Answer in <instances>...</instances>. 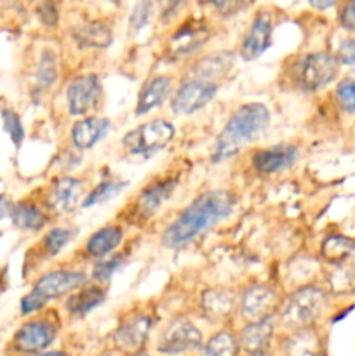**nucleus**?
Masks as SVG:
<instances>
[{
    "label": "nucleus",
    "mask_w": 355,
    "mask_h": 356,
    "mask_svg": "<svg viewBox=\"0 0 355 356\" xmlns=\"http://www.w3.org/2000/svg\"><path fill=\"white\" fill-rule=\"evenodd\" d=\"M239 197L228 188L202 191L194 198L160 235V243L169 250H181L211 232L235 212Z\"/></svg>",
    "instance_id": "f257e3e1"
},
{
    "label": "nucleus",
    "mask_w": 355,
    "mask_h": 356,
    "mask_svg": "<svg viewBox=\"0 0 355 356\" xmlns=\"http://www.w3.org/2000/svg\"><path fill=\"white\" fill-rule=\"evenodd\" d=\"M271 113L267 104L251 101L233 111L214 139L211 162L223 163L239 155L246 146L253 145L268 131Z\"/></svg>",
    "instance_id": "f03ea898"
},
{
    "label": "nucleus",
    "mask_w": 355,
    "mask_h": 356,
    "mask_svg": "<svg viewBox=\"0 0 355 356\" xmlns=\"http://www.w3.org/2000/svg\"><path fill=\"white\" fill-rule=\"evenodd\" d=\"M329 296L322 287L313 284L299 285L282 299L277 313V323L287 332L317 327V322L324 316Z\"/></svg>",
    "instance_id": "7ed1b4c3"
},
{
    "label": "nucleus",
    "mask_w": 355,
    "mask_h": 356,
    "mask_svg": "<svg viewBox=\"0 0 355 356\" xmlns=\"http://www.w3.org/2000/svg\"><path fill=\"white\" fill-rule=\"evenodd\" d=\"M340 68V63L333 52H306L292 63L291 80L303 92H319L338 79Z\"/></svg>",
    "instance_id": "20e7f679"
},
{
    "label": "nucleus",
    "mask_w": 355,
    "mask_h": 356,
    "mask_svg": "<svg viewBox=\"0 0 355 356\" xmlns=\"http://www.w3.org/2000/svg\"><path fill=\"white\" fill-rule=\"evenodd\" d=\"M176 136V127L167 118H152L143 122L122 136V148L127 155L138 159H150L166 149Z\"/></svg>",
    "instance_id": "39448f33"
},
{
    "label": "nucleus",
    "mask_w": 355,
    "mask_h": 356,
    "mask_svg": "<svg viewBox=\"0 0 355 356\" xmlns=\"http://www.w3.org/2000/svg\"><path fill=\"white\" fill-rule=\"evenodd\" d=\"M204 336L194 320L176 316L171 320L157 337L155 351L164 356H181L200 351Z\"/></svg>",
    "instance_id": "423d86ee"
},
{
    "label": "nucleus",
    "mask_w": 355,
    "mask_h": 356,
    "mask_svg": "<svg viewBox=\"0 0 355 356\" xmlns=\"http://www.w3.org/2000/svg\"><path fill=\"white\" fill-rule=\"evenodd\" d=\"M153 323L155 320L150 312H132L125 315L110 337L115 353L120 356H138L148 343Z\"/></svg>",
    "instance_id": "0eeeda50"
},
{
    "label": "nucleus",
    "mask_w": 355,
    "mask_h": 356,
    "mask_svg": "<svg viewBox=\"0 0 355 356\" xmlns=\"http://www.w3.org/2000/svg\"><path fill=\"white\" fill-rule=\"evenodd\" d=\"M278 289L271 284H251L239 292V316L244 323L260 322V320L277 316L282 305Z\"/></svg>",
    "instance_id": "6e6552de"
},
{
    "label": "nucleus",
    "mask_w": 355,
    "mask_h": 356,
    "mask_svg": "<svg viewBox=\"0 0 355 356\" xmlns=\"http://www.w3.org/2000/svg\"><path fill=\"white\" fill-rule=\"evenodd\" d=\"M66 110L73 117H89L103 103V82L97 73L73 76L65 90Z\"/></svg>",
    "instance_id": "1a4fd4ad"
},
{
    "label": "nucleus",
    "mask_w": 355,
    "mask_h": 356,
    "mask_svg": "<svg viewBox=\"0 0 355 356\" xmlns=\"http://www.w3.org/2000/svg\"><path fill=\"white\" fill-rule=\"evenodd\" d=\"M178 186H180L178 176H164L146 184L129 205L127 214L131 221L146 222L148 219L155 218L164 205L171 200Z\"/></svg>",
    "instance_id": "9d476101"
},
{
    "label": "nucleus",
    "mask_w": 355,
    "mask_h": 356,
    "mask_svg": "<svg viewBox=\"0 0 355 356\" xmlns=\"http://www.w3.org/2000/svg\"><path fill=\"white\" fill-rule=\"evenodd\" d=\"M87 195L86 181L80 177L61 174L49 183L44 204L49 214L70 216L82 205Z\"/></svg>",
    "instance_id": "9b49d317"
},
{
    "label": "nucleus",
    "mask_w": 355,
    "mask_h": 356,
    "mask_svg": "<svg viewBox=\"0 0 355 356\" xmlns=\"http://www.w3.org/2000/svg\"><path fill=\"white\" fill-rule=\"evenodd\" d=\"M219 83L204 82L197 79L181 76L180 83L171 96V111L178 117H190L204 110L219 92Z\"/></svg>",
    "instance_id": "f8f14e48"
},
{
    "label": "nucleus",
    "mask_w": 355,
    "mask_h": 356,
    "mask_svg": "<svg viewBox=\"0 0 355 356\" xmlns=\"http://www.w3.org/2000/svg\"><path fill=\"white\" fill-rule=\"evenodd\" d=\"M212 28L204 17H188L174 28L167 38L166 52L173 59H183L194 56L209 42Z\"/></svg>",
    "instance_id": "ddd939ff"
},
{
    "label": "nucleus",
    "mask_w": 355,
    "mask_h": 356,
    "mask_svg": "<svg viewBox=\"0 0 355 356\" xmlns=\"http://www.w3.org/2000/svg\"><path fill=\"white\" fill-rule=\"evenodd\" d=\"M86 284H89V277L84 271L72 270V268H56V270L40 275L31 287V292L49 302L68 298L70 294L79 291Z\"/></svg>",
    "instance_id": "4468645a"
},
{
    "label": "nucleus",
    "mask_w": 355,
    "mask_h": 356,
    "mask_svg": "<svg viewBox=\"0 0 355 356\" xmlns=\"http://www.w3.org/2000/svg\"><path fill=\"white\" fill-rule=\"evenodd\" d=\"M58 322L51 318H33L24 322L13 337V350L23 355H40L58 337Z\"/></svg>",
    "instance_id": "2eb2a0df"
},
{
    "label": "nucleus",
    "mask_w": 355,
    "mask_h": 356,
    "mask_svg": "<svg viewBox=\"0 0 355 356\" xmlns=\"http://www.w3.org/2000/svg\"><path fill=\"white\" fill-rule=\"evenodd\" d=\"M275 17L270 10H260L254 14L249 28L244 33L239 45V56L244 61H256L271 47L274 42Z\"/></svg>",
    "instance_id": "dca6fc26"
},
{
    "label": "nucleus",
    "mask_w": 355,
    "mask_h": 356,
    "mask_svg": "<svg viewBox=\"0 0 355 356\" xmlns=\"http://www.w3.org/2000/svg\"><path fill=\"white\" fill-rule=\"evenodd\" d=\"M235 59L237 54L233 51H225L223 49V51L209 52V54L194 59L188 65V68L184 70L183 76L221 86L223 80L230 75V72L235 66Z\"/></svg>",
    "instance_id": "f3484780"
},
{
    "label": "nucleus",
    "mask_w": 355,
    "mask_h": 356,
    "mask_svg": "<svg viewBox=\"0 0 355 356\" xmlns=\"http://www.w3.org/2000/svg\"><path fill=\"white\" fill-rule=\"evenodd\" d=\"M299 148L291 143H282V145L268 146L253 152L249 163L251 169L260 176H275L284 170H289L298 162Z\"/></svg>",
    "instance_id": "a211bd4d"
},
{
    "label": "nucleus",
    "mask_w": 355,
    "mask_h": 356,
    "mask_svg": "<svg viewBox=\"0 0 355 356\" xmlns=\"http://www.w3.org/2000/svg\"><path fill=\"white\" fill-rule=\"evenodd\" d=\"M202 316L211 323H226L239 313V294L230 287L205 289L198 301Z\"/></svg>",
    "instance_id": "6ab92c4d"
},
{
    "label": "nucleus",
    "mask_w": 355,
    "mask_h": 356,
    "mask_svg": "<svg viewBox=\"0 0 355 356\" xmlns=\"http://www.w3.org/2000/svg\"><path fill=\"white\" fill-rule=\"evenodd\" d=\"M174 92V76L169 73L153 75L141 86L138 101L134 106V117H145L150 111L162 106L166 101H171Z\"/></svg>",
    "instance_id": "aec40b11"
},
{
    "label": "nucleus",
    "mask_w": 355,
    "mask_h": 356,
    "mask_svg": "<svg viewBox=\"0 0 355 356\" xmlns=\"http://www.w3.org/2000/svg\"><path fill=\"white\" fill-rule=\"evenodd\" d=\"M277 327V316H270V318L260 320V322L244 323L237 330L240 351H244L246 355L268 353V348L274 341Z\"/></svg>",
    "instance_id": "412c9836"
},
{
    "label": "nucleus",
    "mask_w": 355,
    "mask_h": 356,
    "mask_svg": "<svg viewBox=\"0 0 355 356\" xmlns=\"http://www.w3.org/2000/svg\"><path fill=\"white\" fill-rule=\"evenodd\" d=\"M110 129V118L101 117V115H89V117L79 118L70 129V141H72L73 149H77L79 153L93 149L94 146L103 141Z\"/></svg>",
    "instance_id": "4be33fe9"
},
{
    "label": "nucleus",
    "mask_w": 355,
    "mask_h": 356,
    "mask_svg": "<svg viewBox=\"0 0 355 356\" xmlns=\"http://www.w3.org/2000/svg\"><path fill=\"white\" fill-rule=\"evenodd\" d=\"M125 238V229L122 225H104L94 233L84 243V256L89 259L101 261L104 257L113 256L115 250L122 245Z\"/></svg>",
    "instance_id": "5701e85b"
},
{
    "label": "nucleus",
    "mask_w": 355,
    "mask_h": 356,
    "mask_svg": "<svg viewBox=\"0 0 355 356\" xmlns=\"http://www.w3.org/2000/svg\"><path fill=\"white\" fill-rule=\"evenodd\" d=\"M72 40L80 49H106L113 44V28L106 19H89L70 30Z\"/></svg>",
    "instance_id": "b1692460"
},
{
    "label": "nucleus",
    "mask_w": 355,
    "mask_h": 356,
    "mask_svg": "<svg viewBox=\"0 0 355 356\" xmlns=\"http://www.w3.org/2000/svg\"><path fill=\"white\" fill-rule=\"evenodd\" d=\"M104 301H106V291L103 285L89 282L65 299V309L73 318H82L100 308Z\"/></svg>",
    "instance_id": "393cba45"
},
{
    "label": "nucleus",
    "mask_w": 355,
    "mask_h": 356,
    "mask_svg": "<svg viewBox=\"0 0 355 356\" xmlns=\"http://www.w3.org/2000/svg\"><path fill=\"white\" fill-rule=\"evenodd\" d=\"M319 346V336H317L315 327L285 332L281 341V350L284 356H317Z\"/></svg>",
    "instance_id": "a878e982"
},
{
    "label": "nucleus",
    "mask_w": 355,
    "mask_h": 356,
    "mask_svg": "<svg viewBox=\"0 0 355 356\" xmlns=\"http://www.w3.org/2000/svg\"><path fill=\"white\" fill-rule=\"evenodd\" d=\"M10 221L16 228L24 229V232H40L47 226L49 214L40 205L33 204L30 200H23L14 205Z\"/></svg>",
    "instance_id": "bb28decb"
},
{
    "label": "nucleus",
    "mask_w": 355,
    "mask_h": 356,
    "mask_svg": "<svg viewBox=\"0 0 355 356\" xmlns=\"http://www.w3.org/2000/svg\"><path fill=\"white\" fill-rule=\"evenodd\" d=\"M198 353L200 356H239L240 346L237 332H233L228 327H221L209 336Z\"/></svg>",
    "instance_id": "cd10ccee"
},
{
    "label": "nucleus",
    "mask_w": 355,
    "mask_h": 356,
    "mask_svg": "<svg viewBox=\"0 0 355 356\" xmlns=\"http://www.w3.org/2000/svg\"><path fill=\"white\" fill-rule=\"evenodd\" d=\"M59 80V59L52 49L42 51L35 68V89L38 92L52 89Z\"/></svg>",
    "instance_id": "c85d7f7f"
},
{
    "label": "nucleus",
    "mask_w": 355,
    "mask_h": 356,
    "mask_svg": "<svg viewBox=\"0 0 355 356\" xmlns=\"http://www.w3.org/2000/svg\"><path fill=\"white\" fill-rule=\"evenodd\" d=\"M320 254L331 264H343L348 257L355 256V238L345 235H329L320 243Z\"/></svg>",
    "instance_id": "c756f323"
},
{
    "label": "nucleus",
    "mask_w": 355,
    "mask_h": 356,
    "mask_svg": "<svg viewBox=\"0 0 355 356\" xmlns=\"http://www.w3.org/2000/svg\"><path fill=\"white\" fill-rule=\"evenodd\" d=\"M127 181H118V179H103L93 188V190L87 191L86 198H84L82 209H90L96 207V205L106 204V202L117 198L122 191L127 188Z\"/></svg>",
    "instance_id": "7c9ffc66"
},
{
    "label": "nucleus",
    "mask_w": 355,
    "mask_h": 356,
    "mask_svg": "<svg viewBox=\"0 0 355 356\" xmlns=\"http://www.w3.org/2000/svg\"><path fill=\"white\" fill-rule=\"evenodd\" d=\"M75 238V232L70 226H54L42 238V252L47 257H56L70 245Z\"/></svg>",
    "instance_id": "2f4dec72"
},
{
    "label": "nucleus",
    "mask_w": 355,
    "mask_h": 356,
    "mask_svg": "<svg viewBox=\"0 0 355 356\" xmlns=\"http://www.w3.org/2000/svg\"><path fill=\"white\" fill-rule=\"evenodd\" d=\"M124 261L125 259L122 254H115V256L104 257L101 261H94L93 268H90L89 280L97 285L108 284L111 280V277L124 266Z\"/></svg>",
    "instance_id": "473e14b6"
},
{
    "label": "nucleus",
    "mask_w": 355,
    "mask_h": 356,
    "mask_svg": "<svg viewBox=\"0 0 355 356\" xmlns=\"http://www.w3.org/2000/svg\"><path fill=\"white\" fill-rule=\"evenodd\" d=\"M153 10H155L153 2H138L132 6L127 19V31L131 37H136L148 26L153 17Z\"/></svg>",
    "instance_id": "72a5a7b5"
},
{
    "label": "nucleus",
    "mask_w": 355,
    "mask_h": 356,
    "mask_svg": "<svg viewBox=\"0 0 355 356\" xmlns=\"http://www.w3.org/2000/svg\"><path fill=\"white\" fill-rule=\"evenodd\" d=\"M334 97L341 111L347 115H355V79L341 80L334 90Z\"/></svg>",
    "instance_id": "f704fd0d"
},
{
    "label": "nucleus",
    "mask_w": 355,
    "mask_h": 356,
    "mask_svg": "<svg viewBox=\"0 0 355 356\" xmlns=\"http://www.w3.org/2000/svg\"><path fill=\"white\" fill-rule=\"evenodd\" d=\"M2 122H3V129L6 132L9 134L10 141L14 143L16 148H19L24 141V127H23V122H21V117L16 113L14 110H2Z\"/></svg>",
    "instance_id": "c9c22d12"
},
{
    "label": "nucleus",
    "mask_w": 355,
    "mask_h": 356,
    "mask_svg": "<svg viewBox=\"0 0 355 356\" xmlns=\"http://www.w3.org/2000/svg\"><path fill=\"white\" fill-rule=\"evenodd\" d=\"M37 17L47 28H56L59 24V7L54 2H42L37 6Z\"/></svg>",
    "instance_id": "e433bc0d"
},
{
    "label": "nucleus",
    "mask_w": 355,
    "mask_h": 356,
    "mask_svg": "<svg viewBox=\"0 0 355 356\" xmlns=\"http://www.w3.org/2000/svg\"><path fill=\"white\" fill-rule=\"evenodd\" d=\"M334 56H336L340 66H355V37H348L341 40Z\"/></svg>",
    "instance_id": "4c0bfd02"
},
{
    "label": "nucleus",
    "mask_w": 355,
    "mask_h": 356,
    "mask_svg": "<svg viewBox=\"0 0 355 356\" xmlns=\"http://www.w3.org/2000/svg\"><path fill=\"white\" fill-rule=\"evenodd\" d=\"M338 23L345 31L355 33V0L341 3L338 10Z\"/></svg>",
    "instance_id": "58836bf2"
},
{
    "label": "nucleus",
    "mask_w": 355,
    "mask_h": 356,
    "mask_svg": "<svg viewBox=\"0 0 355 356\" xmlns=\"http://www.w3.org/2000/svg\"><path fill=\"white\" fill-rule=\"evenodd\" d=\"M45 306H47V302H45L44 299L38 298V296L31 291L28 292L26 296H23V298H21V302H19L21 315H33V313L42 312Z\"/></svg>",
    "instance_id": "ea45409f"
},
{
    "label": "nucleus",
    "mask_w": 355,
    "mask_h": 356,
    "mask_svg": "<svg viewBox=\"0 0 355 356\" xmlns=\"http://www.w3.org/2000/svg\"><path fill=\"white\" fill-rule=\"evenodd\" d=\"M211 9H216L223 17L225 16H237L240 9L246 7V3H240V2H212L209 3Z\"/></svg>",
    "instance_id": "a19ab883"
},
{
    "label": "nucleus",
    "mask_w": 355,
    "mask_h": 356,
    "mask_svg": "<svg viewBox=\"0 0 355 356\" xmlns=\"http://www.w3.org/2000/svg\"><path fill=\"white\" fill-rule=\"evenodd\" d=\"M14 204L6 197V195H0V221L6 218H10L13 214Z\"/></svg>",
    "instance_id": "79ce46f5"
},
{
    "label": "nucleus",
    "mask_w": 355,
    "mask_h": 356,
    "mask_svg": "<svg viewBox=\"0 0 355 356\" xmlns=\"http://www.w3.org/2000/svg\"><path fill=\"white\" fill-rule=\"evenodd\" d=\"M310 6H312L313 9L324 10V9H331V7H336L338 3L336 2H310Z\"/></svg>",
    "instance_id": "37998d69"
},
{
    "label": "nucleus",
    "mask_w": 355,
    "mask_h": 356,
    "mask_svg": "<svg viewBox=\"0 0 355 356\" xmlns=\"http://www.w3.org/2000/svg\"><path fill=\"white\" fill-rule=\"evenodd\" d=\"M35 356H68V353L61 350H54V351H44V353L35 355Z\"/></svg>",
    "instance_id": "c03bdc74"
},
{
    "label": "nucleus",
    "mask_w": 355,
    "mask_h": 356,
    "mask_svg": "<svg viewBox=\"0 0 355 356\" xmlns=\"http://www.w3.org/2000/svg\"><path fill=\"white\" fill-rule=\"evenodd\" d=\"M246 356H270L268 353H256V355H246Z\"/></svg>",
    "instance_id": "a18cd8bd"
},
{
    "label": "nucleus",
    "mask_w": 355,
    "mask_h": 356,
    "mask_svg": "<svg viewBox=\"0 0 355 356\" xmlns=\"http://www.w3.org/2000/svg\"><path fill=\"white\" fill-rule=\"evenodd\" d=\"M106 356H120V355H118V353H115V351H113V353H108Z\"/></svg>",
    "instance_id": "49530a36"
}]
</instances>
